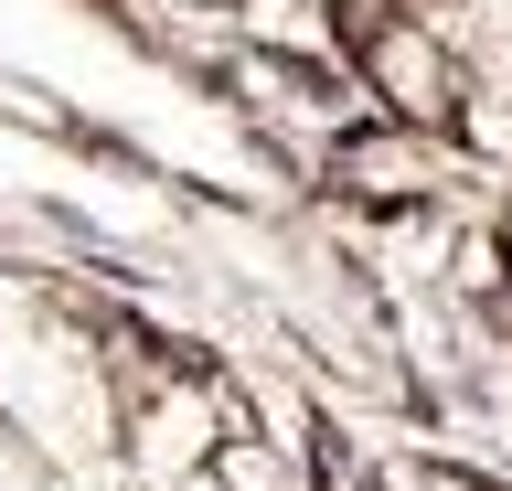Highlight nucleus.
<instances>
[{"mask_svg":"<svg viewBox=\"0 0 512 491\" xmlns=\"http://www.w3.org/2000/svg\"><path fill=\"white\" fill-rule=\"evenodd\" d=\"M0 417L22 438H43L54 459H96L118 427L86 321L43 289H0Z\"/></svg>","mask_w":512,"mask_h":491,"instance_id":"f257e3e1","label":"nucleus"},{"mask_svg":"<svg viewBox=\"0 0 512 491\" xmlns=\"http://www.w3.org/2000/svg\"><path fill=\"white\" fill-rule=\"evenodd\" d=\"M214 449H224V417H214V395H203V385H150L139 406H128V470H139L150 491L192 481Z\"/></svg>","mask_w":512,"mask_h":491,"instance_id":"f03ea898","label":"nucleus"},{"mask_svg":"<svg viewBox=\"0 0 512 491\" xmlns=\"http://www.w3.org/2000/svg\"><path fill=\"white\" fill-rule=\"evenodd\" d=\"M448 54H459V43H448V33H427V22H384V33L363 43V75L384 86V107H395L406 129H438V118H448V97H459Z\"/></svg>","mask_w":512,"mask_h":491,"instance_id":"7ed1b4c3","label":"nucleus"},{"mask_svg":"<svg viewBox=\"0 0 512 491\" xmlns=\"http://www.w3.org/2000/svg\"><path fill=\"white\" fill-rule=\"evenodd\" d=\"M459 65L480 75V97H502L512 86V0H459Z\"/></svg>","mask_w":512,"mask_h":491,"instance_id":"20e7f679","label":"nucleus"},{"mask_svg":"<svg viewBox=\"0 0 512 491\" xmlns=\"http://www.w3.org/2000/svg\"><path fill=\"white\" fill-rule=\"evenodd\" d=\"M171 491H278V470H267V449H214L192 481H171Z\"/></svg>","mask_w":512,"mask_h":491,"instance_id":"39448f33","label":"nucleus"},{"mask_svg":"<svg viewBox=\"0 0 512 491\" xmlns=\"http://www.w3.org/2000/svg\"><path fill=\"white\" fill-rule=\"evenodd\" d=\"M0 491H64V481H54V449L22 438L11 417H0Z\"/></svg>","mask_w":512,"mask_h":491,"instance_id":"423d86ee","label":"nucleus"},{"mask_svg":"<svg viewBox=\"0 0 512 491\" xmlns=\"http://www.w3.org/2000/svg\"><path fill=\"white\" fill-rule=\"evenodd\" d=\"M352 182H384V193H395V182H427V171H438V161H427V139H416V150H352Z\"/></svg>","mask_w":512,"mask_h":491,"instance_id":"0eeeda50","label":"nucleus"}]
</instances>
